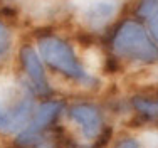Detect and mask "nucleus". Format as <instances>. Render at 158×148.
<instances>
[{
    "label": "nucleus",
    "mask_w": 158,
    "mask_h": 148,
    "mask_svg": "<svg viewBox=\"0 0 158 148\" xmlns=\"http://www.w3.org/2000/svg\"><path fill=\"white\" fill-rule=\"evenodd\" d=\"M10 47V32L7 27L0 22V56H3Z\"/></svg>",
    "instance_id": "10"
},
{
    "label": "nucleus",
    "mask_w": 158,
    "mask_h": 148,
    "mask_svg": "<svg viewBox=\"0 0 158 148\" xmlns=\"http://www.w3.org/2000/svg\"><path fill=\"white\" fill-rule=\"evenodd\" d=\"M34 111V99L31 96H24L12 104L0 106V133L14 135L24 131L31 123Z\"/></svg>",
    "instance_id": "4"
},
{
    "label": "nucleus",
    "mask_w": 158,
    "mask_h": 148,
    "mask_svg": "<svg viewBox=\"0 0 158 148\" xmlns=\"http://www.w3.org/2000/svg\"><path fill=\"white\" fill-rule=\"evenodd\" d=\"M64 109V103L62 101H47L37 109V113L34 115L32 121L29 123V126L19 135V138L15 140L17 145L27 148V146H34L40 142V135L44 133V130H47V126L52 123L56 118L59 116Z\"/></svg>",
    "instance_id": "3"
},
{
    "label": "nucleus",
    "mask_w": 158,
    "mask_h": 148,
    "mask_svg": "<svg viewBox=\"0 0 158 148\" xmlns=\"http://www.w3.org/2000/svg\"><path fill=\"white\" fill-rule=\"evenodd\" d=\"M133 104L145 118H150V120L158 118V96L156 98H135Z\"/></svg>",
    "instance_id": "9"
},
{
    "label": "nucleus",
    "mask_w": 158,
    "mask_h": 148,
    "mask_svg": "<svg viewBox=\"0 0 158 148\" xmlns=\"http://www.w3.org/2000/svg\"><path fill=\"white\" fill-rule=\"evenodd\" d=\"M113 49L119 57L158 62V47L150 40L146 30L136 22L128 20L121 24L113 39Z\"/></svg>",
    "instance_id": "1"
},
{
    "label": "nucleus",
    "mask_w": 158,
    "mask_h": 148,
    "mask_svg": "<svg viewBox=\"0 0 158 148\" xmlns=\"http://www.w3.org/2000/svg\"><path fill=\"white\" fill-rule=\"evenodd\" d=\"M69 118L81 128L84 138H98L103 131V116L93 104H74L69 108Z\"/></svg>",
    "instance_id": "5"
},
{
    "label": "nucleus",
    "mask_w": 158,
    "mask_h": 148,
    "mask_svg": "<svg viewBox=\"0 0 158 148\" xmlns=\"http://www.w3.org/2000/svg\"><path fill=\"white\" fill-rule=\"evenodd\" d=\"M20 57H22V64H24V67H25V73H27L29 78L32 79L35 89L39 91L40 94H49L51 93V88H49V84H47L46 73H44L40 59H39V56L34 52V49H31L29 45H25L20 51Z\"/></svg>",
    "instance_id": "6"
},
{
    "label": "nucleus",
    "mask_w": 158,
    "mask_h": 148,
    "mask_svg": "<svg viewBox=\"0 0 158 148\" xmlns=\"http://www.w3.org/2000/svg\"><path fill=\"white\" fill-rule=\"evenodd\" d=\"M111 135H113V128H103V131L99 133V136L96 138V143L93 148H108L110 145V140H111Z\"/></svg>",
    "instance_id": "11"
},
{
    "label": "nucleus",
    "mask_w": 158,
    "mask_h": 148,
    "mask_svg": "<svg viewBox=\"0 0 158 148\" xmlns=\"http://www.w3.org/2000/svg\"><path fill=\"white\" fill-rule=\"evenodd\" d=\"M69 148H89V146H79V145H71Z\"/></svg>",
    "instance_id": "14"
},
{
    "label": "nucleus",
    "mask_w": 158,
    "mask_h": 148,
    "mask_svg": "<svg viewBox=\"0 0 158 148\" xmlns=\"http://www.w3.org/2000/svg\"><path fill=\"white\" fill-rule=\"evenodd\" d=\"M114 148H141V146L135 138H125V140H121V142L116 143Z\"/></svg>",
    "instance_id": "13"
},
{
    "label": "nucleus",
    "mask_w": 158,
    "mask_h": 148,
    "mask_svg": "<svg viewBox=\"0 0 158 148\" xmlns=\"http://www.w3.org/2000/svg\"><path fill=\"white\" fill-rule=\"evenodd\" d=\"M138 15L148 20L152 36L158 40V0H141L138 7Z\"/></svg>",
    "instance_id": "8"
},
{
    "label": "nucleus",
    "mask_w": 158,
    "mask_h": 148,
    "mask_svg": "<svg viewBox=\"0 0 158 148\" xmlns=\"http://www.w3.org/2000/svg\"><path fill=\"white\" fill-rule=\"evenodd\" d=\"M119 69V64L116 57H113V56H108L106 59H104V71L106 73H116V71Z\"/></svg>",
    "instance_id": "12"
},
{
    "label": "nucleus",
    "mask_w": 158,
    "mask_h": 148,
    "mask_svg": "<svg viewBox=\"0 0 158 148\" xmlns=\"http://www.w3.org/2000/svg\"><path fill=\"white\" fill-rule=\"evenodd\" d=\"M39 51L42 54L44 61L54 69H57L59 73L69 76L73 79H77L81 82H86V84L93 82V78H89L86 74V71L77 62L73 49H71V45L67 42L57 39V37H51V36L42 37L39 40Z\"/></svg>",
    "instance_id": "2"
},
{
    "label": "nucleus",
    "mask_w": 158,
    "mask_h": 148,
    "mask_svg": "<svg viewBox=\"0 0 158 148\" xmlns=\"http://www.w3.org/2000/svg\"><path fill=\"white\" fill-rule=\"evenodd\" d=\"M114 14V3L110 0H96L86 9V20L94 27H99L104 22H108Z\"/></svg>",
    "instance_id": "7"
}]
</instances>
